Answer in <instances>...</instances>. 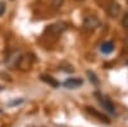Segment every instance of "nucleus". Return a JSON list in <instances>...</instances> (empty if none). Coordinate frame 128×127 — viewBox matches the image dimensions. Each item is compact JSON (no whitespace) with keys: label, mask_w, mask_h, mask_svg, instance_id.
Returning <instances> with one entry per match:
<instances>
[{"label":"nucleus","mask_w":128,"mask_h":127,"mask_svg":"<svg viewBox=\"0 0 128 127\" xmlns=\"http://www.w3.org/2000/svg\"><path fill=\"white\" fill-rule=\"evenodd\" d=\"M96 96H98L99 103L102 105V108H104L106 112L110 113L112 115H115V114H116V110H115L114 104L112 103V100H110L108 96H105V95H101V94H99V92H96Z\"/></svg>","instance_id":"f257e3e1"},{"label":"nucleus","mask_w":128,"mask_h":127,"mask_svg":"<svg viewBox=\"0 0 128 127\" xmlns=\"http://www.w3.org/2000/svg\"><path fill=\"white\" fill-rule=\"evenodd\" d=\"M99 26H100V21L95 16H87L86 18H84V21H83V27L86 30L92 31L95 28H98Z\"/></svg>","instance_id":"f03ea898"},{"label":"nucleus","mask_w":128,"mask_h":127,"mask_svg":"<svg viewBox=\"0 0 128 127\" xmlns=\"http://www.w3.org/2000/svg\"><path fill=\"white\" fill-rule=\"evenodd\" d=\"M64 87L66 89H69V90H76L78 89L80 86L83 85V80L82 78H78V77H72V78H67L64 81Z\"/></svg>","instance_id":"7ed1b4c3"},{"label":"nucleus","mask_w":128,"mask_h":127,"mask_svg":"<svg viewBox=\"0 0 128 127\" xmlns=\"http://www.w3.org/2000/svg\"><path fill=\"white\" fill-rule=\"evenodd\" d=\"M106 12H108V14L113 18H116L119 16L120 13V5L118 3H115V2H112L108 7V9H106Z\"/></svg>","instance_id":"20e7f679"},{"label":"nucleus","mask_w":128,"mask_h":127,"mask_svg":"<svg viewBox=\"0 0 128 127\" xmlns=\"http://www.w3.org/2000/svg\"><path fill=\"white\" fill-rule=\"evenodd\" d=\"M66 28H67V27H66V23H56V25L50 26V27L48 28V31H49V32H51V34H54V35H59V34H62Z\"/></svg>","instance_id":"39448f33"},{"label":"nucleus","mask_w":128,"mask_h":127,"mask_svg":"<svg viewBox=\"0 0 128 127\" xmlns=\"http://www.w3.org/2000/svg\"><path fill=\"white\" fill-rule=\"evenodd\" d=\"M100 50H101L102 54L108 55V54H110V53L114 51V44H113L112 41H105V42H102V44H101Z\"/></svg>","instance_id":"423d86ee"},{"label":"nucleus","mask_w":128,"mask_h":127,"mask_svg":"<svg viewBox=\"0 0 128 127\" xmlns=\"http://www.w3.org/2000/svg\"><path fill=\"white\" fill-rule=\"evenodd\" d=\"M41 80L44 81L45 83L50 85L51 87H59V85H60L54 77H51V76H49V75H41Z\"/></svg>","instance_id":"0eeeda50"},{"label":"nucleus","mask_w":128,"mask_h":127,"mask_svg":"<svg viewBox=\"0 0 128 127\" xmlns=\"http://www.w3.org/2000/svg\"><path fill=\"white\" fill-rule=\"evenodd\" d=\"M87 110L90 112V113H92L94 115H96V117H99V118H101V121H104L105 123H109L110 121L108 119V117H105L104 114H101V113H99V112H96L94 108H87Z\"/></svg>","instance_id":"6e6552de"},{"label":"nucleus","mask_w":128,"mask_h":127,"mask_svg":"<svg viewBox=\"0 0 128 127\" xmlns=\"http://www.w3.org/2000/svg\"><path fill=\"white\" fill-rule=\"evenodd\" d=\"M87 76L90 77V80H91V82H92L94 85H99V80H98V76H96L94 72H91V71H87Z\"/></svg>","instance_id":"1a4fd4ad"},{"label":"nucleus","mask_w":128,"mask_h":127,"mask_svg":"<svg viewBox=\"0 0 128 127\" xmlns=\"http://www.w3.org/2000/svg\"><path fill=\"white\" fill-rule=\"evenodd\" d=\"M4 13H5V3L0 2V17L4 16Z\"/></svg>","instance_id":"9d476101"},{"label":"nucleus","mask_w":128,"mask_h":127,"mask_svg":"<svg viewBox=\"0 0 128 127\" xmlns=\"http://www.w3.org/2000/svg\"><path fill=\"white\" fill-rule=\"evenodd\" d=\"M123 25H124V28H128V14H124V18H123Z\"/></svg>","instance_id":"9b49d317"},{"label":"nucleus","mask_w":128,"mask_h":127,"mask_svg":"<svg viewBox=\"0 0 128 127\" xmlns=\"http://www.w3.org/2000/svg\"><path fill=\"white\" fill-rule=\"evenodd\" d=\"M52 4H54L55 8H59V7L63 4V0H54V3H52Z\"/></svg>","instance_id":"f8f14e48"},{"label":"nucleus","mask_w":128,"mask_h":127,"mask_svg":"<svg viewBox=\"0 0 128 127\" xmlns=\"http://www.w3.org/2000/svg\"><path fill=\"white\" fill-rule=\"evenodd\" d=\"M19 103H22V100H17V101H13V103H10L9 105H16V104H19Z\"/></svg>","instance_id":"ddd939ff"},{"label":"nucleus","mask_w":128,"mask_h":127,"mask_svg":"<svg viewBox=\"0 0 128 127\" xmlns=\"http://www.w3.org/2000/svg\"><path fill=\"white\" fill-rule=\"evenodd\" d=\"M3 90V86H0V91H2Z\"/></svg>","instance_id":"4468645a"},{"label":"nucleus","mask_w":128,"mask_h":127,"mask_svg":"<svg viewBox=\"0 0 128 127\" xmlns=\"http://www.w3.org/2000/svg\"><path fill=\"white\" fill-rule=\"evenodd\" d=\"M0 112H2V110H0Z\"/></svg>","instance_id":"2eb2a0df"}]
</instances>
